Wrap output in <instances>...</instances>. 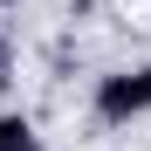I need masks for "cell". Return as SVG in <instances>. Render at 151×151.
I'll list each match as a JSON object with an SVG mask.
<instances>
[{
  "instance_id": "obj_1",
  "label": "cell",
  "mask_w": 151,
  "mask_h": 151,
  "mask_svg": "<svg viewBox=\"0 0 151 151\" xmlns=\"http://www.w3.org/2000/svg\"><path fill=\"white\" fill-rule=\"evenodd\" d=\"M144 110H151V62L96 83V117H103V124H131V117H144Z\"/></svg>"
},
{
  "instance_id": "obj_2",
  "label": "cell",
  "mask_w": 151,
  "mask_h": 151,
  "mask_svg": "<svg viewBox=\"0 0 151 151\" xmlns=\"http://www.w3.org/2000/svg\"><path fill=\"white\" fill-rule=\"evenodd\" d=\"M0 151H41V137H35V124L7 110V117H0Z\"/></svg>"
},
{
  "instance_id": "obj_3",
  "label": "cell",
  "mask_w": 151,
  "mask_h": 151,
  "mask_svg": "<svg viewBox=\"0 0 151 151\" xmlns=\"http://www.w3.org/2000/svg\"><path fill=\"white\" fill-rule=\"evenodd\" d=\"M0 89H14V41L0 35Z\"/></svg>"
},
{
  "instance_id": "obj_4",
  "label": "cell",
  "mask_w": 151,
  "mask_h": 151,
  "mask_svg": "<svg viewBox=\"0 0 151 151\" xmlns=\"http://www.w3.org/2000/svg\"><path fill=\"white\" fill-rule=\"evenodd\" d=\"M0 7H14V0H0Z\"/></svg>"
}]
</instances>
